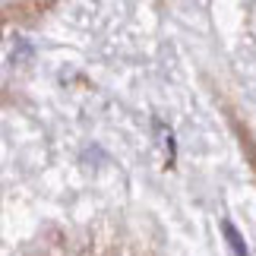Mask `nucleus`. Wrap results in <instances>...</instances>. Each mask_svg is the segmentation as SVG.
I'll list each match as a JSON object with an SVG mask.
<instances>
[{"label": "nucleus", "instance_id": "1", "mask_svg": "<svg viewBox=\"0 0 256 256\" xmlns=\"http://www.w3.org/2000/svg\"><path fill=\"white\" fill-rule=\"evenodd\" d=\"M222 231H224V238H228L234 256H250V253H247V244H244V238L238 234V228H234L231 222H222Z\"/></svg>", "mask_w": 256, "mask_h": 256}]
</instances>
